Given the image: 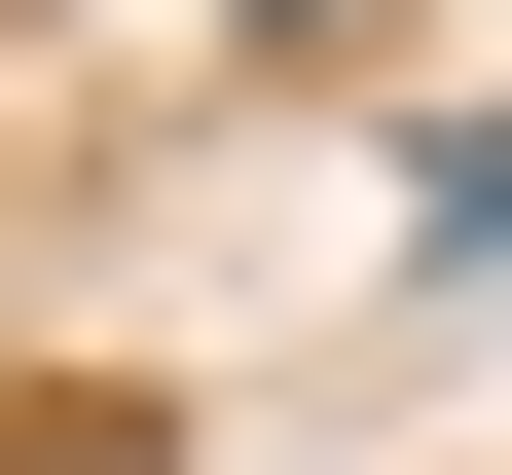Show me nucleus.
<instances>
[{"label":"nucleus","instance_id":"obj_1","mask_svg":"<svg viewBox=\"0 0 512 475\" xmlns=\"http://www.w3.org/2000/svg\"><path fill=\"white\" fill-rule=\"evenodd\" d=\"M0 475H147V402H37V439H0Z\"/></svg>","mask_w":512,"mask_h":475},{"label":"nucleus","instance_id":"obj_2","mask_svg":"<svg viewBox=\"0 0 512 475\" xmlns=\"http://www.w3.org/2000/svg\"><path fill=\"white\" fill-rule=\"evenodd\" d=\"M220 37H330V0H220Z\"/></svg>","mask_w":512,"mask_h":475}]
</instances>
